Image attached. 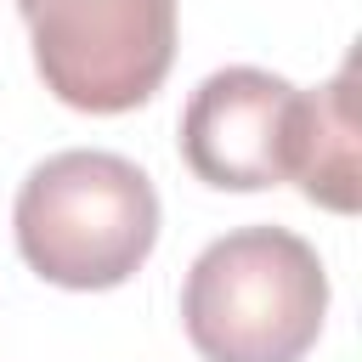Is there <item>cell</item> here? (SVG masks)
I'll return each instance as SVG.
<instances>
[{"instance_id":"1","label":"cell","mask_w":362,"mask_h":362,"mask_svg":"<svg viewBox=\"0 0 362 362\" xmlns=\"http://www.w3.org/2000/svg\"><path fill=\"white\" fill-rule=\"evenodd\" d=\"M11 226L34 277L96 294L147 266L158 243V192L141 164L102 147H68L23 175Z\"/></svg>"},{"instance_id":"2","label":"cell","mask_w":362,"mask_h":362,"mask_svg":"<svg viewBox=\"0 0 362 362\" xmlns=\"http://www.w3.org/2000/svg\"><path fill=\"white\" fill-rule=\"evenodd\" d=\"M322 317L328 272L288 226H238L215 238L181 283V322L204 362H300Z\"/></svg>"},{"instance_id":"3","label":"cell","mask_w":362,"mask_h":362,"mask_svg":"<svg viewBox=\"0 0 362 362\" xmlns=\"http://www.w3.org/2000/svg\"><path fill=\"white\" fill-rule=\"evenodd\" d=\"M45 90L74 113L153 102L175 62V0H17Z\"/></svg>"},{"instance_id":"4","label":"cell","mask_w":362,"mask_h":362,"mask_svg":"<svg viewBox=\"0 0 362 362\" xmlns=\"http://www.w3.org/2000/svg\"><path fill=\"white\" fill-rule=\"evenodd\" d=\"M300 90L266 68H215L181 113V158L204 187L260 192L294 181Z\"/></svg>"},{"instance_id":"5","label":"cell","mask_w":362,"mask_h":362,"mask_svg":"<svg viewBox=\"0 0 362 362\" xmlns=\"http://www.w3.org/2000/svg\"><path fill=\"white\" fill-rule=\"evenodd\" d=\"M294 187L334 209L356 215L362 204V158H356V62L317 90H300V136H294Z\"/></svg>"}]
</instances>
